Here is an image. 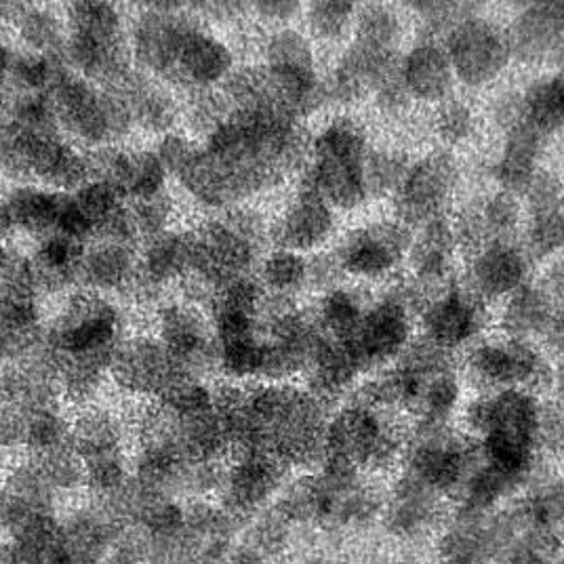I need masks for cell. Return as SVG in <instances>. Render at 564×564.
<instances>
[{
	"label": "cell",
	"instance_id": "obj_17",
	"mask_svg": "<svg viewBox=\"0 0 564 564\" xmlns=\"http://www.w3.org/2000/svg\"><path fill=\"white\" fill-rule=\"evenodd\" d=\"M510 57L508 36L494 24L466 18L451 30L448 59L457 76L468 85H487L506 68Z\"/></svg>",
	"mask_w": 564,
	"mask_h": 564
},
{
	"label": "cell",
	"instance_id": "obj_38",
	"mask_svg": "<svg viewBox=\"0 0 564 564\" xmlns=\"http://www.w3.org/2000/svg\"><path fill=\"white\" fill-rule=\"evenodd\" d=\"M24 457L32 459V464L45 476L48 487L59 495V499L85 491V470L72 443Z\"/></svg>",
	"mask_w": 564,
	"mask_h": 564
},
{
	"label": "cell",
	"instance_id": "obj_32",
	"mask_svg": "<svg viewBox=\"0 0 564 564\" xmlns=\"http://www.w3.org/2000/svg\"><path fill=\"white\" fill-rule=\"evenodd\" d=\"M543 135L535 127H531L520 112H514V120L510 124V135L506 143V152L495 169L497 180L503 184V188L510 194L527 192L531 188L535 175V161L540 154V145Z\"/></svg>",
	"mask_w": 564,
	"mask_h": 564
},
{
	"label": "cell",
	"instance_id": "obj_13",
	"mask_svg": "<svg viewBox=\"0 0 564 564\" xmlns=\"http://www.w3.org/2000/svg\"><path fill=\"white\" fill-rule=\"evenodd\" d=\"M186 376L154 333L124 335L112 358L110 383L120 394L141 402H159Z\"/></svg>",
	"mask_w": 564,
	"mask_h": 564
},
{
	"label": "cell",
	"instance_id": "obj_8",
	"mask_svg": "<svg viewBox=\"0 0 564 564\" xmlns=\"http://www.w3.org/2000/svg\"><path fill=\"white\" fill-rule=\"evenodd\" d=\"M70 443L85 470L89 499H106L131 480V423L106 404L80 406L72 417Z\"/></svg>",
	"mask_w": 564,
	"mask_h": 564
},
{
	"label": "cell",
	"instance_id": "obj_27",
	"mask_svg": "<svg viewBox=\"0 0 564 564\" xmlns=\"http://www.w3.org/2000/svg\"><path fill=\"white\" fill-rule=\"evenodd\" d=\"M409 247V232L397 224H379L348 236L339 251L337 263L354 276H381L397 265Z\"/></svg>",
	"mask_w": 564,
	"mask_h": 564
},
{
	"label": "cell",
	"instance_id": "obj_1",
	"mask_svg": "<svg viewBox=\"0 0 564 564\" xmlns=\"http://www.w3.org/2000/svg\"><path fill=\"white\" fill-rule=\"evenodd\" d=\"M124 314L115 297L74 289L47 321L48 360L64 402L87 406L110 381V367L127 335Z\"/></svg>",
	"mask_w": 564,
	"mask_h": 564
},
{
	"label": "cell",
	"instance_id": "obj_51",
	"mask_svg": "<svg viewBox=\"0 0 564 564\" xmlns=\"http://www.w3.org/2000/svg\"><path fill=\"white\" fill-rule=\"evenodd\" d=\"M545 337H547V341H550L556 350L564 352V310H556V312H554V318H552L550 327L545 330Z\"/></svg>",
	"mask_w": 564,
	"mask_h": 564
},
{
	"label": "cell",
	"instance_id": "obj_58",
	"mask_svg": "<svg viewBox=\"0 0 564 564\" xmlns=\"http://www.w3.org/2000/svg\"><path fill=\"white\" fill-rule=\"evenodd\" d=\"M300 564H346V563H335V561H325V558H314V561H304V563Z\"/></svg>",
	"mask_w": 564,
	"mask_h": 564
},
{
	"label": "cell",
	"instance_id": "obj_22",
	"mask_svg": "<svg viewBox=\"0 0 564 564\" xmlns=\"http://www.w3.org/2000/svg\"><path fill=\"white\" fill-rule=\"evenodd\" d=\"M457 169L447 154H432L413 166L399 186V212L411 224L438 219L455 186Z\"/></svg>",
	"mask_w": 564,
	"mask_h": 564
},
{
	"label": "cell",
	"instance_id": "obj_6",
	"mask_svg": "<svg viewBox=\"0 0 564 564\" xmlns=\"http://www.w3.org/2000/svg\"><path fill=\"white\" fill-rule=\"evenodd\" d=\"M470 422L482 434V459L520 482L533 466L541 409L529 392L506 390L474 404Z\"/></svg>",
	"mask_w": 564,
	"mask_h": 564
},
{
	"label": "cell",
	"instance_id": "obj_39",
	"mask_svg": "<svg viewBox=\"0 0 564 564\" xmlns=\"http://www.w3.org/2000/svg\"><path fill=\"white\" fill-rule=\"evenodd\" d=\"M554 306L545 293L524 286L517 291L506 310V329L517 337L545 335L554 318Z\"/></svg>",
	"mask_w": 564,
	"mask_h": 564
},
{
	"label": "cell",
	"instance_id": "obj_33",
	"mask_svg": "<svg viewBox=\"0 0 564 564\" xmlns=\"http://www.w3.org/2000/svg\"><path fill=\"white\" fill-rule=\"evenodd\" d=\"M9 25L25 53L64 57L66 18L45 4L18 2Z\"/></svg>",
	"mask_w": 564,
	"mask_h": 564
},
{
	"label": "cell",
	"instance_id": "obj_59",
	"mask_svg": "<svg viewBox=\"0 0 564 564\" xmlns=\"http://www.w3.org/2000/svg\"><path fill=\"white\" fill-rule=\"evenodd\" d=\"M2 480H4V474L0 471V491H2Z\"/></svg>",
	"mask_w": 564,
	"mask_h": 564
},
{
	"label": "cell",
	"instance_id": "obj_20",
	"mask_svg": "<svg viewBox=\"0 0 564 564\" xmlns=\"http://www.w3.org/2000/svg\"><path fill=\"white\" fill-rule=\"evenodd\" d=\"M514 535L512 518L462 514L441 543V556L445 564H506Z\"/></svg>",
	"mask_w": 564,
	"mask_h": 564
},
{
	"label": "cell",
	"instance_id": "obj_10",
	"mask_svg": "<svg viewBox=\"0 0 564 564\" xmlns=\"http://www.w3.org/2000/svg\"><path fill=\"white\" fill-rule=\"evenodd\" d=\"M367 145L350 120H335L312 145V165L304 184L316 189L330 207L352 209L367 196Z\"/></svg>",
	"mask_w": 564,
	"mask_h": 564
},
{
	"label": "cell",
	"instance_id": "obj_41",
	"mask_svg": "<svg viewBox=\"0 0 564 564\" xmlns=\"http://www.w3.org/2000/svg\"><path fill=\"white\" fill-rule=\"evenodd\" d=\"M362 314V306L354 293L335 289L323 297L314 323L325 337L346 344L352 337Z\"/></svg>",
	"mask_w": 564,
	"mask_h": 564
},
{
	"label": "cell",
	"instance_id": "obj_36",
	"mask_svg": "<svg viewBox=\"0 0 564 564\" xmlns=\"http://www.w3.org/2000/svg\"><path fill=\"white\" fill-rule=\"evenodd\" d=\"M518 112L541 135H547L564 127V70L554 78L531 87Z\"/></svg>",
	"mask_w": 564,
	"mask_h": 564
},
{
	"label": "cell",
	"instance_id": "obj_30",
	"mask_svg": "<svg viewBox=\"0 0 564 564\" xmlns=\"http://www.w3.org/2000/svg\"><path fill=\"white\" fill-rule=\"evenodd\" d=\"M423 327L427 341L441 350L462 346L480 327V307L468 295L451 291L425 312Z\"/></svg>",
	"mask_w": 564,
	"mask_h": 564
},
{
	"label": "cell",
	"instance_id": "obj_14",
	"mask_svg": "<svg viewBox=\"0 0 564 564\" xmlns=\"http://www.w3.org/2000/svg\"><path fill=\"white\" fill-rule=\"evenodd\" d=\"M154 335L171 358L192 376L217 371V341L209 312L186 297L165 300L154 312Z\"/></svg>",
	"mask_w": 564,
	"mask_h": 564
},
{
	"label": "cell",
	"instance_id": "obj_47",
	"mask_svg": "<svg viewBox=\"0 0 564 564\" xmlns=\"http://www.w3.org/2000/svg\"><path fill=\"white\" fill-rule=\"evenodd\" d=\"M404 171L399 159L390 156V154H377L371 161H367L365 166V182H367V192H376L381 194L386 189L400 186V182L404 180Z\"/></svg>",
	"mask_w": 564,
	"mask_h": 564
},
{
	"label": "cell",
	"instance_id": "obj_50",
	"mask_svg": "<svg viewBox=\"0 0 564 564\" xmlns=\"http://www.w3.org/2000/svg\"><path fill=\"white\" fill-rule=\"evenodd\" d=\"M302 4L295 0H272V2H256L249 7L251 13H256L261 22L276 24L284 28L297 13Z\"/></svg>",
	"mask_w": 564,
	"mask_h": 564
},
{
	"label": "cell",
	"instance_id": "obj_16",
	"mask_svg": "<svg viewBox=\"0 0 564 564\" xmlns=\"http://www.w3.org/2000/svg\"><path fill=\"white\" fill-rule=\"evenodd\" d=\"M476 459L478 457L457 436L443 427H432L423 432L422 441L413 447L406 476L443 497H457Z\"/></svg>",
	"mask_w": 564,
	"mask_h": 564
},
{
	"label": "cell",
	"instance_id": "obj_7",
	"mask_svg": "<svg viewBox=\"0 0 564 564\" xmlns=\"http://www.w3.org/2000/svg\"><path fill=\"white\" fill-rule=\"evenodd\" d=\"M48 97L62 133L87 152L120 145L133 133L117 94L83 78L68 66L55 76Z\"/></svg>",
	"mask_w": 564,
	"mask_h": 564
},
{
	"label": "cell",
	"instance_id": "obj_28",
	"mask_svg": "<svg viewBox=\"0 0 564 564\" xmlns=\"http://www.w3.org/2000/svg\"><path fill=\"white\" fill-rule=\"evenodd\" d=\"M124 529L95 499L62 514V538L78 564H104Z\"/></svg>",
	"mask_w": 564,
	"mask_h": 564
},
{
	"label": "cell",
	"instance_id": "obj_48",
	"mask_svg": "<svg viewBox=\"0 0 564 564\" xmlns=\"http://www.w3.org/2000/svg\"><path fill=\"white\" fill-rule=\"evenodd\" d=\"M471 112L459 101L447 104L438 115V133L448 143H459L471 133Z\"/></svg>",
	"mask_w": 564,
	"mask_h": 564
},
{
	"label": "cell",
	"instance_id": "obj_3",
	"mask_svg": "<svg viewBox=\"0 0 564 564\" xmlns=\"http://www.w3.org/2000/svg\"><path fill=\"white\" fill-rule=\"evenodd\" d=\"M189 276L184 282L189 302L207 306L213 293L232 282L253 276L261 247L265 240V224L249 207L213 213L189 228Z\"/></svg>",
	"mask_w": 564,
	"mask_h": 564
},
{
	"label": "cell",
	"instance_id": "obj_40",
	"mask_svg": "<svg viewBox=\"0 0 564 564\" xmlns=\"http://www.w3.org/2000/svg\"><path fill=\"white\" fill-rule=\"evenodd\" d=\"M453 235L443 219L425 224L417 245L413 247V268L422 281H441L448 272Z\"/></svg>",
	"mask_w": 564,
	"mask_h": 564
},
{
	"label": "cell",
	"instance_id": "obj_4",
	"mask_svg": "<svg viewBox=\"0 0 564 564\" xmlns=\"http://www.w3.org/2000/svg\"><path fill=\"white\" fill-rule=\"evenodd\" d=\"M0 175L13 186L76 192L91 182L89 154L59 127H34L0 117Z\"/></svg>",
	"mask_w": 564,
	"mask_h": 564
},
{
	"label": "cell",
	"instance_id": "obj_34",
	"mask_svg": "<svg viewBox=\"0 0 564 564\" xmlns=\"http://www.w3.org/2000/svg\"><path fill=\"white\" fill-rule=\"evenodd\" d=\"M447 53L432 43L413 48L402 66V83L406 94L423 101H438L453 85V70Z\"/></svg>",
	"mask_w": 564,
	"mask_h": 564
},
{
	"label": "cell",
	"instance_id": "obj_23",
	"mask_svg": "<svg viewBox=\"0 0 564 564\" xmlns=\"http://www.w3.org/2000/svg\"><path fill=\"white\" fill-rule=\"evenodd\" d=\"M409 312L400 300H386L362 314L352 337L346 341L360 369L392 360L406 346Z\"/></svg>",
	"mask_w": 564,
	"mask_h": 564
},
{
	"label": "cell",
	"instance_id": "obj_26",
	"mask_svg": "<svg viewBox=\"0 0 564 564\" xmlns=\"http://www.w3.org/2000/svg\"><path fill=\"white\" fill-rule=\"evenodd\" d=\"M471 371L489 386L506 390H520L540 386L545 381V365L540 354L531 350L527 344L506 341L487 344L471 354Z\"/></svg>",
	"mask_w": 564,
	"mask_h": 564
},
{
	"label": "cell",
	"instance_id": "obj_61",
	"mask_svg": "<svg viewBox=\"0 0 564 564\" xmlns=\"http://www.w3.org/2000/svg\"><path fill=\"white\" fill-rule=\"evenodd\" d=\"M561 564H564V563H561Z\"/></svg>",
	"mask_w": 564,
	"mask_h": 564
},
{
	"label": "cell",
	"instance_id": "obj_24",
	"mask_svg": "<svg viewBox=\"0 0 564 564\" xmlns=\"http://www.w3.org/2000/svg\"><path fill=\"white\" fill-rule=\"evenodd\" d=\"M330 232L333 213L329 203L312 186L302 184V189L291 198L270 235L279 249L306 253L321 247Z\"/></svg>",
	"mask_w": 564,
	"mask_h": 564
},
{
	"label": "cell",
	"instance_id": "obj_35",
	"mask_svg": "<svg viewBox=\"0 0 564 564\" xmlns=\"http://www.w3.org/2000/svg\"><path fill=\"white\" fill-rule=\"evenodd\" d=\"M471 274L476 289L482 295L497 297L517 291L527 274V263L514 247L494 242L474 261Z\"/></svg>",
	"mask_w": 564,
	"mask_h": 564
},
{
	"label": "cell",
	"instance_id": "obj_43",
	"mask_svg": "<svg viewBox=\"0 0 564 564\" xmlns=\"http://www.w3.org/2000/svg\"><path fill=\"white\" fill-rule=\"evenodd\" d=\"M265 66L270 68H316L306 36L291 28H279L265 43Z\"/></svg>",
	"mask_w": 564,
	"mask_h": 564
},
{
	"label": "cell",
	"instance_id": "obj_9",
	"mask_svg": "<svg viewBox=\"0 0 564 564\" xmlns=\"http://www.w3.org/2000/svg\"><path fill=\"white\" fill-rule=\"evenodd\" d=\"M240 533V524L215 499L186 501L184 520L173 533L145 541L143 564H226Z\"/></svg>",
	"mask_w": 564,
	"mask_h": 564
},
{
	"label": "cell",
	"instance_id": "obj_52",
	"mask_svg": "<svg viewBox=\"0 0 564 564\" xmlns=\"http://www.w3.org/2000/svg\"><path fill=\"white\" fill-rule=\"evenodd\" d=\"M226 564H272L268 558H263L261 554H258L256 550L247 547L245 543H238L235 547V552L230 554V558L226 561Z\"/></svg>",
	"mask_w": 564,
	"mask_h": 564
},
{
	"label": "cell",
	"instance_id": "obj_60",
	"mask_svg": "<svg viewBox=\"0 0 564 564\" xmlns=\"http://www.w3.org/2000/svg\"><path fill=\"white\" fill-rule=\"evenodd\" d=\"M561 434H563V445H564V423H563V430H561Z\"/></svg>",
	"mask_w": 564,
	"mask_h": 564
},
{
	"label": "cell",
	"instance_id": "obj_37",
	"mask_svg": "<svg viewBox=\"0 0 564 564\" xmlns=\"http://www.w3.org/2000/svg\"><path fill=\"white\" fill-rule=\"evenodd\" d=\"M258 281L268 295L293 297L310 281V263L302 253L276 249L261 259Z\"/></svg>",
	"mask_w": 564,
	"mask_h": 564
},
{
	"label": "cell",
	"instance_id": "obj_11",
	"mask_svg": "<svg viewBox=\"0 0 564 564\" xmlns=\"http://www.w3.org/2000/svg\"><path fill=\"white\" fill-rule=\"evenodd\" d=\"M291 468L263 448L238 451L221 471L215 501L245 529L253 518L274 506Z\"/></svg>",
	"mask_w": 564,
	"mask_h": 564
},
{
	"label": "cell",
	"instance_id": "obj_57",
	"mask_svg": "<svg viewBox=\"0 0 564 564\" xmlns=\"http://www.w3.org/2000/svg\"><path fill=\"white\" fill-rule=\"evenodd\" d=\"M558 397H561L564 404V365L563 369H561V373H558Z\"/></svg>",
	"mask_w": 564,
	"mask_h": 564
},
{
	"label": "cell",
	"instance_id": "obj_54",
	"mask_svg": "<svg viewBox=\"0 0 564 564\" xmlns=\"http://www.w3.org/2000/svg\"><path fill=\"white\" fill-rule=\"evenodd\" d=\"M18 256H20V251L15 247H11L9 242H0V281L9 274Z\"/></svg>",
	"mask_w": 564,
	"mask_h": 564
},
{
	"label": "cell",
	"instance_id": "obj_29",
	"mask_svg": "<svg viewBox=\"0 0 564 564\" xmlns=\"http://www.w3.org/2000/svg\"><path fill=\"white\" fill-rule=\"evenodd\" d=\"M85 249V242L66 235H47L34 240L30 261L43 297H64L78 289V270Z\"/></svg>",
	"mask_w": 564,
	"mask_h": 564
},
{
	"label": "cell",
	"instance_id": "obj_19",
	"mask_svg": "<svg viewBox=\"0 0 564 564\" xmlns=\"http://www.w3.org/2000/svg\"><path fill=\"white\" fill-rule=\"evenodd\" d=\"M189 263L188 230L171 228L163 235L143 240L133 300L143 304L165 302V293L173 284L188 281Z\"/></svg>",
	"mask_w": 564,
	"mask_h": 564
},
{
	"label": "cell",
	"instance_id": "obj_46",
	"mask_svg": "<svg viewBox=\"0 0 564 564\" xmlns=\"http://www.w3.org/2000/svg\"><path fill=\"white\" fill-rule=\"evenodd\" d=\"M400 36V24L397 15L386 7H369L358 20L356 39L397 48Z\"/></svg>",
	"mask_w": 564,
	"mask_h": 564
},
{
	"label": "cell",
	"instance_id": "obj_21",
	"mask_svg": "<svg viewBox=\"0 0 564 564\" xmlns=\"http://www.w3.org/2000/svg\"><path fill=\"white\" fill-rule=\"evenodd\" d=\"M140 268V245L94 240L87 245L78 270V289L108 297H133Z\"/></svg>",
	"mask_w": 564,
	"mask_h": 564
},
{
	"label": "cell",
	"instance_id": "obj_55",
	"mask_svg": "<svg viewBox=\"0 0 564 564\" xmlns=\"http://www.w3.org/2000/svg\"><path fill=\"white\" fill-rule=\"evenodd\" d=\"M550 284H552L554 293H558L564 300V263L554 268V272L550 274Z\"/></svg>",
	"mask_w": 564,
	"mask_h": 564
},
{
	"label": "cell",
	"instance_id": "obj_18",
	"mask_svg": "<svg viewBox=\"0 0 564 564\" xmlns=\"http://www.w3.org/2000/svg\"><path fill=\"white\" fill-rule=\"evenodd\" d=\"M117 94L133 129H140L148 135L165 138L177 131V124L184 117L182 101L177 91L159 78L133 68L115 87H108Z\"/></svg>",
	"mask_w": 564,
	"mask_h": 564
},
{
	"label": "cell",
	"instance_id": "obj_56",
	"mask_svg": "<svg viewBox=\"0 0 564 564\" xmlns=\"http://www.w3.org/2000/svg\"><path fill=\"white\" fill-rule=\"evenodd\" d=\"M18 2H0V24H9L15 13Z\"/></svg>",
	"mask_w": 564,
	"mask_h": 564
},
{
	"label": "cell",
	"instance_id": "obj_31",
	"mask_svg": "<svg viewBox=\"0 0 564 564\" xmlns=\"http://www.w3.org/2000/svg\"><path fill=\"white\" fill-rule=\"evenodd\" d=\"M441 499L443 495L423 487L422 482L411 476H404L388 508L390 531L399 538L423 535L443 514Z\"/></svg>",
	"mask_w": 564,
	"mask_h": 564
},
{
	"label": "cell",
	"instance_id": "obj_15",
	"mask_svg": "<svg viewBox=\"0 0 564 564\" xmlns=\"http://www.w3.org/2000/svg\"><path fill=\"white\" fill-rule=\"evenodd\" d=\"M87 154L91 180L112 184L127 200H140L166 192L169 173L156 150L127 148L120 143L91 150Z\"/></svg>",
	"mask_w": 564,
	"mask_h": 564
},
{
	"label": "cell",
	"instance_id": "obj_25",
	"mask_svg": "<svg viewBox=\"0 0 564 564\" xmlns=\"http://www.w3.org/2000/svg\"><path fill=\"white\" fill-rule=\"evenodd\" d=\"M68 192L41 186H13L0 196V207L11 235L43 238L59 235L68 209Z\"/></svg>",
	"mask_w": 564,
	"mask_h": 564
},
{
	"label": "cell",
	"instance_id": "obj_45",
	"mask_svg": "<svg viewBox=\"0 0 564 564\" xmlns=\"http://www.w3.org/2000/svg\"><path fill=\"white\" fill-rule=\"evenodd\" d=\"M352 2L323 0L312 2L307 9V28L316 39L333 41L339 39L352 20Z\"/></svg>",
	"mask_w": 564,
	"mask_h": 564
},
{
	"label": "cell",
	"instance_id": "obj_53",
	"mask_svg": "<svg viewBox=\"0 0 564 564\" xmlns=\"http://www.w3.org/2000/svg\"><path fill=\"white\" fill-rule=\"evenodd\" d=\"M13 57H15V51L0 36V89L9 78V72L13 66Z\"/></svg>",
	"mask_w": 564,
	"mask_h": 564
},
{
	"label": "cell",
	"instance_id": "obj_12",
	"mask_svg": "<svg viewBox=\"0 0 564 564\" xmlns=\"http://www.w3.org/2000/svg\"><path fill=\"white\" fill-rule=\"evenodd\" d=\"M399 448L397 434L369 406L337 413L327 425L323 470L339 476H358L369 466H383Z\"/></svg>",
	"mask_w": 564,
	"mask_h": 564
},
{
	"label": "cell",
	"instance_id": "obj_2",
	"mask_svg": "<svg viewBox=\"0 0 564 564\" xmlns=\"http://www.w3.org/2000/svg\"><path fill=\"white\" fill-rule=\"evenodd\" d=\"M247 406L251 427L247 448H263L291 470L323 464L329 425L323 400L289 381H259L247 388Z\"/></svg>",
	"mask_w": 564,
	"mask_h": 564
},
{
	"label": "cell",
	"instance_id": "obj_42",
	"mask_svg": "<svg viewBox=\"0 0 564 564\" xmlns=\"http://www.w3.org/2000/svg\"><path fill=\"white\" fill-rule=\"evenodd\" d=\"M175 213H177L175 200L169 194V189L163 194L150 196V198L129 200V217H131V224H133V230H135L140 245L148 238H154V236L171 230Z\"/></svg>",
	"mask_w": 564,
	"mask_h": 564
},
{
	"label": "cell",
	"instance_id": "obj_5",
	"mask_svg": "<svg viewBox=\"0 0 564 564\" xmlns=\"http://www.w3.org/2000/svg\"><path fill=\"white\" fill-rule=\"evenodd\" d=\"M64 62L99 87H115L133 70L129 22L115 2L76 0L64 11Z\"/></svg>",
	"mask_w": 564,
	"mask_h": 564
},
{
	"label": "cell",
	"instance_id": "obj_44",
	"mask_svg": "<svg viewBox=\"0 0 564 564\" xmlns=\"http://www.w3.org/2000/svg\"><path fill=\"white\" fill-rule=\"evenodd\" d=\"M518 221V205L510 192H499L482 207L480 215L474 219L471 232L482 238H495V242H501V238L514 230Z\"/></svg>",
	"mask_w": 564,
	"mask_h": 564
},
{
	"label": "cell",
	"instance_id": "obj_49",
	"mask_svg": "<svg viewBox=\"0 0 564 564\" xmlns=\"http://www.w3.org/2000/svg\"><path fill=\"white\" fill-rule=\"evenodd\" d=\"M415 11L423 18V22L430 28H455L462 24L464 11L459 9L462 4L455 2H413Z\"/></svg>",
	"mask_w": 564,
	"mask_h": 564
}]
</instances>
